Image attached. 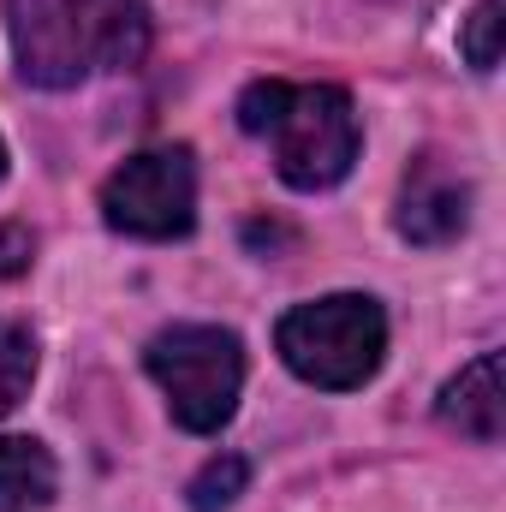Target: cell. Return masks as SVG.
Returning <instances> with one entry per match:
<instances>
[{"mask_svg": "<svg viewBox=\"0 0 506 512\" xmlns=\"http://www.w3.org/2000/svg\"><path fill=\"white\" fill-rule=\"evenodd\" d=\"M6 30L18 72L36 90H72L149 54L143 0H6Z\"/></svg>", "mask_w": 506, "mask_h": 512, "instance_id": "1", "label": "cell"}, {"mask_svg": "<svg viewBox=\"0 0 506 512\" xmlns=\"http://www.w3.org/2000/svg\"><path fill=\"white\" fill-rule=\"evenodd\" d=\"M239 126L274 149V173L292 191H328L358 161V114L340 84L262 78L239 96Z\"/></svg>", "mask_w": 506, "mask_h": 512, "instance_id": "2", "label": "cell"}, {"mask_svg": "<svg viewBox=\"0 0 506 512\" xmlns=\"http://www.w3.org/2000/svg\"><path fill=\"white\" fill-rule=\"evenodd\" d=\"M274 346H280L292 376H304L310 387L346 393V387H364L381 370L387 316L364 292H334V298L286 310L280 328H274Z\"/></svg>", "mask_w": 506, "mask_h": 512, "instance_id": "3", "label": "cell"}, {"mask_svg": "<svg viewBox=\"0 0 506 512\" xmlns=\"http://www.w3.org/2000/svg\"><path fill=\"white\" fill-rule=\"evenodd\" d=\"M143 364H149V376L167 393L173 423L191 429V435H209V429H221V423L239 411L245 346H239V334H227V328H209V322L167 328V334L149 340Z\"/></svg>", "mask_w": 506, "mask_h": 512, "instance_id": "4", "label": "cell"}, {"mask_svg": "<svg viewBox=\"0 0 506 512\" xmlns=\"http://www.w3.org/2000/svg\"><path fill=\"white\" fill-rule=\"evenodd\" d=\"M102 215L131 239H185L197 221V161L185 143H161L131 155L102 185Z\"/></svg>", "mask_w": 506, "mask_h": 512, "instance_id": "5", "label": "cell"}, {"mask_svg": "<svg viewBox=\"0 0 506 512\" xmlns=\"http://www.w3.org/2000/svg\"><path fill=\"white\" fill-rule=\"evenodd\" d=\"M399 233L411 245H447L471 221V185L447 167V155H417L399 185Z\"/></svg>", "mask_w": 506, "mask_h": 512, "instance_id": "6", "label": "cell"}, {"mask_svg": "<svg viewBox=\"0 0 506 512\" xmlns=\"http://www.w3.org/2000/svg\"><path fill=\"white\" fill-rule=\"evenodd\" d=\"M441 417L471 435V441H501L506 429V393H501V352H483L441 387Z\"/></svg>", "mask_w": 506, "mask_h": 512, "instance_id": "7", "label": "cell"}, {"mask_svg": "<svg viewBox=\"0 0 506 512\" xmlns=\"http://www.w3.org/2000/svg\"><path fill=\"white\" fill-rule=\"evenodd\" d=\"M60 489V471H54V453L30 435H6L0 441V512H30L48 507Z\"/></svg>", "mask_w": 506, "mask_h": 512, "instance_id": "8", "label": "cell"}, {"mask_svg": "<svg viewBox=\"0 0 506 512\" xmlns=\"http://www.w3.org/2000/svg\"><path fill=\"white\" fill-rule=\"evenodd\" d=\"M30 382H36V340L24 322L0 316V417L30 393Z\"/></svg>", "mask_w": 506, "mask_h": 512, "instance_id": "9", "label": "cell"}, {"mask_svg": "<svg viewBox=\"0 0 506 512\" xmlns=\"http://www.w3.org/2000/svg\"><path fill=\"white\" fill-rule=\"evenodd\" d=\"M245 483H251V465L239 459V453H221V459H209L197 477H191V507L197 512H221V507H233L239 495H245Z\"/></svg>", "mask_w": 506, "mask_h": 512, "instance_id": "10", "label": "cell"}, {"mask_svg": "<svg viewBox=\"0 0 506 512\" xmlns=\"http://www.w3.org/2000/svg\"><path fill=\"white\" fill-rule=\"evenodd\" d=\"M495 30H501V0H477L471 18H465V60H471L477 72H495V60H501Z\"/></svg>", "mask_w": 506, "mask_h": 512, "instance_id": "11", "label": "cell"}, {"mask_svg": "<svg viewBox=\"0 0 506 512\" xmlns=\"http://www.w3.org/2000/svg\"><path fill=\"white\" fill-rule=\"evenodd\" d=\"M30 256H36L30 227H18V221H0V280H18V274L30 268Z\"/></svg>", "mask_w": 506, "mask_h": 512, "instance_id": "12", "label": "cell"}, {"mask_svg": "<svg viewBox=\"0 0 506 512\" xmlns=\"http://www.w3.org/2000/svg\"><path fill=\"white\" fill-rule=\"evenodd\" d=\"M0 173H6V143H0Z\"/></svg>", "mask_w": 506, "mask_h": 512, "instance_id": "13", "label": "cell"}]
</instances>
